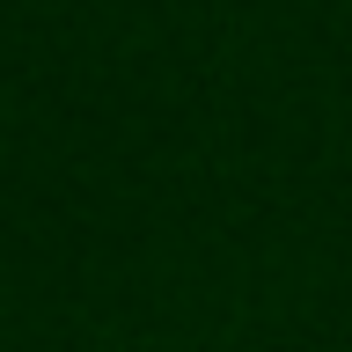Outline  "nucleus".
<instances>
[]
</instances>
